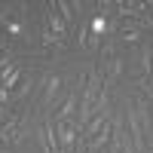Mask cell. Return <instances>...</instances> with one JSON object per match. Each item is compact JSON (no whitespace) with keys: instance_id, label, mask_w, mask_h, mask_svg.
I'll return each instance as SVG.
<instances>
[{"instance_id":"obj_1","label":"cell","mask_w":153,"mask_h":153,"mask_svg":"<svg viewBox=\"0 0 153 153\" xmlns=\"http://www.w3.org/2000/svg\"><path fill=\"white\" fill-rule=\"evenodd\" d=\"M43 9H46V12H43V22H46V28H49V34L55 37V43H58V49H61V46L68 43V37H71V34H68V25L61 22V16H58V9H55L52 3H46Z\"/></svg>"},{"instance_id":"obj_2","label":"cell","mask_w":153,"mask_h":153,"mask_svg":"<svg viewBox=\"0 0 153 153\" xmlns=\"http://www.w3.org/2000/svg\"><path fill=\"white\" fill-rule=\"evenodd\" d=\"M76 95H83V89H74V92H68V98L61 101V107L55 113V123H76Z\"/></svg>"},{"instance_id":"obj_3","label":"cell","mask_w":153,"mask_h":153,"mask_svg":"<svg viewBox=\"0 0 153 153\" xmlns=\"http://www.w3.org/2000/svg\"><path fill=\"white\" fill-rule=\"evenodd\" d=\"M55 132H58V147H61V153H74L76 126H74V123H55Z\"/></svg>"},{"instance_id":"obj_4","label":"cell","mask_w":153,"mask_h":153,"mask_svg":"<svg viewBox=\"0 0 153 153\" xmlns=\"http://www.w3.org/2000/svg\"><path fill=\"white\" fill-rule=\"evenodd\" d=\"M65 86V80H61L58 74H49V80H46V86H43V98H40V104H43V113L52 107V101H55V95H58V89Z\"/></svg>"},{"instance_id":"obj_5","label":"cell","mask_w":153,"mask_h":153,"mask_svg":"<svg viewBox=\"0 0 153 153\" xmlns=\"http://www.w3.org/2000/svg\"><path fill=\"white\" fill-rule=\"evenodd\" d=\"M52 6L58 9V16H61V22L68 25V34H74V31H76V12H74V6L68 3V0H55Z\"/></svg>"},{"instance_id":"obj_6","label":"cell","mask_w":153,"mask_h":153,"mask_svg":"<svg viewBox=\"0 0 153 153\" xmlns=\"http://www.w3.org/2000/svg\"><path fill=\"white\" fill-rule=\"evenodd\" d=\"M110 135H113V126L107 123L104 129H101V132L92 138V141H89V150H92V153H104V150L110 147Z\"/></svg>"},{"instance_id":"obj_7","label":"cell","mask_w":153,"mask_h":153,"mask_svg":"<svg viewBox=\"0 0 153 153\" xmlns=\"http://www.w3.org/2000/svg\"><path fill=\"white\" fill-rule=\"evenodd\" d=\"M104 34H107V19L101 16H92V37H98V40H104Z\"/></svg>"},{"instance_id":"obj_8","label":"cell","mask_w":153,"mask_h":153,"mask_svg":"<svg viewBox=\"0 0 153 153\" xmlns=\"http://www.w3.org/2000/svg\"><path fill=\"white\" fill-rule=\"evenodd\" d=\"M12 9H19V3L12 6V3H0V25H6L9 28V22H12Z\"/></svg>"},{"instance_id":"obj_9","label":"cell","mask_w":153,"mask_h":153,"mask_svg":"<svg viewBox=\"0 0 153 153\" xmlns=\"http://www.w3.org/2000/svg\"><path fill=\"white\" fill-rule=\"evenodd\" d=\"M6 34H9V37H22V19H12L9 28H6Z\"/></svg>"},{"instance_id":"obj_10","label":"cell","mask_w":153,"mask_h":153,"mask_svg":"<svg viewBox=\"0 0 153 153\" xmlns=\"http://www.w3.org/2000/svg\"><path fill=\"white\" fill-rule=\"evenodd\" d=\"M120 37H123L126 43H138V40H141V31H126V34H120Z\"/></svg>"}]
</instances>
